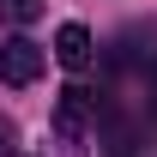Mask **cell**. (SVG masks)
Masks as SVG:
<instances>
[{"label":"cell","instance_id":"6da1fadb","mask_svg":"<svg viewBox=\"0 0 157 157\" xmlns=\"http://www.w3.org/2000/svg\"><path fill=\"white\" fill-rule=\"evenodd\" d=\"M36 73H42V48L30 36L0 42V85H36Z\"/></svg>","mask_w":157,"mask_h":157},{"label":"cell","instance_id":"7a4b0ae2","mask_svg":"<svg viewBox=\"0 0 157 157\" xmlns=\"http://www.w3.org/2000/svg\"><path fill=\"white\" fill-rule=\"evenodd\" d=\"M91 55H97V48H91V30H85V24H60L55 30V60L67 67V73H85Z\"/></svg>","mask_w":157,"mask_h":157},{"label":"cell","instance_id":"3957f363","mask_svg":"<svg viewBox=\"0 0 157 157\" xmlns=\"http://www.w3.org/2000/svg\"><path fill=\"white\" fill-rule=\"evenodd\" d=\"M85 115H91V97H85L78 85H67V91H60V109H55V127L73 139L78 127H85Z\"/></svg>","mask_w":157,"mask_h":157},{"label":"cell","instance_id":"5b68a950","mask_svg":"<svg viewBox=\"0 0 157 157\" xmlns=\"http://www.w3.org/2000/svg\"><path fill=\"white\" fill-rule=\"evenodd\" d=\"M0 157H18V127L0 115Z\"/></svg>","mask_w":157,"mask_h":157},{"label":"cell","instance_id":"277c9868","mask_svg":"<svg viewBox=\"0 0 157 157\" xmlns=\"http://www.w3.org/2000/svg\"><path fill=\"white\" fill-rule=\"evenodd\" d=\"M42 6H48V0H0V18L30 24V18H42Z\"/></svg>","mask_w":157,"mask_h":157}]
</instances>
